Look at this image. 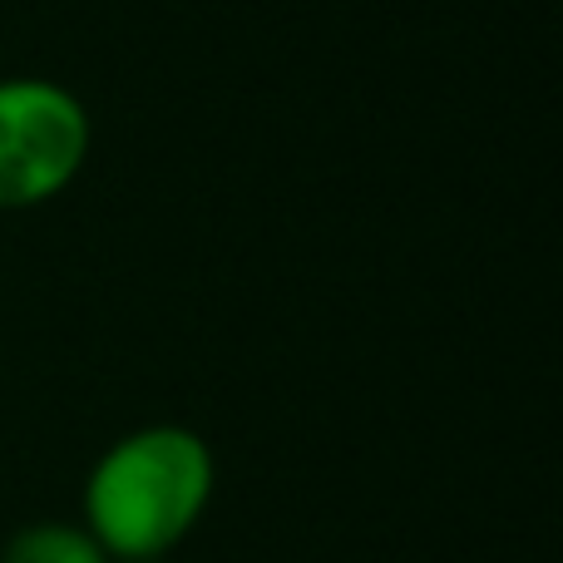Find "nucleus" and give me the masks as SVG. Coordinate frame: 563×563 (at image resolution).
Listing matches in <instances>:
<instances>
[{"mask_svg": "<svg viewBox=\"0 0 563 563\" xmlns=\"http://www.w3.org/2000/svg\"><path fill=\"white\" fill-rule=\"evenodd\" d=\"M213 450L188 426L119 435L85 479V529L109 559L168 554L213 499Z\"/></svg>", "mask_w": 563, "mask_h": 563, "instance_id": "obj_1", "label": "nucleus"}, {"mask_svg": "<svg viewBox=\"0 0 563 563\" xmlns=\"http://www.w3.org/2000/svg\"><path fill=\"white\" fill-rule=\"evenodd\" d=\"M89 109L55 79H0V208H40L89 158Z\"/></svg>", "mask_w": 563, "mask_h": 563, "instance_id": "obj_2", "label": "nucleus"}, {"mask_svg": "<svg viewBox=\"0 0 563 563\" xmlns=\"http://www.w3.org/2000/svg\"><path fill=\"white\" fill-rule=\"evenodd\" d=\"M0 563H109V554L99 549V539L85 525H25L15 539L5 544Z\"/></svg>", "mask_w": 563, "mask_h": 563, "instance_id": "obj_3", "label": "nucleus"}]
</instances>
